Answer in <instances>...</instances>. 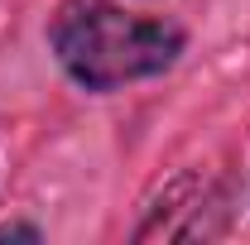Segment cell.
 <instances>
[{
  "mask_svg": "<svg viewBox=\"0 0 250 245\" xmlns=\"http://www.w3.org/2000/svg\"><path fill=\"white\" fill-rule=\"evenodd\" d=\"M48 43L77 87L116 92L125 82L173 67L183 53V29L125 15L116 0H62L48 24Z\"/></svg>",
  "mask_w": 250,
  "mask_h": 245,
  "instance_id": "cell-1",
  "label": "cell"
},
{
  "mask_svg": "<svg viewBox=\"0 0 250 245\" xmlns=\"http://www.w3.org/2000/svg\"><path fill=\"white\" fill-rule=\"evenodd\" d=\"M0 241H39V226H0Z\"/></svg>",
  "mask_w": 250,
  "mask_h": 245,
  "instance_id": "cell-2",
  "label": "cell"
}]
</instances>
